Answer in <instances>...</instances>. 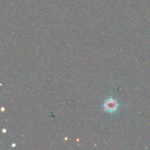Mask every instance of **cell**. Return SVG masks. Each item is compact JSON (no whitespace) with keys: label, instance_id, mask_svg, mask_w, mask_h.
Segmentation results:
<instances>
[{"label":"cell","instance_id":"obj_1","mask_svg":"<svg viewBox=\"0 0 150 150\" xmlns=\"http://www.w3.org/2000/svg\"><path fill=\"white\" fill-rule=\"evenodd\" d=\"M118 103H117V101L115 100L112 99V98H110V99L107 100L105 101V104H104V108H105V111H108L110 113L115 112L116 111L118 108Z\"/></svg>","mask_w":150,"mask_h":150}]
</instances>
